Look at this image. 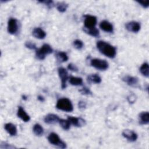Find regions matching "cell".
<instances>
[{
  "instance_id": "cell-1",
  "label": "cell",
  "mask_w": 149,
  "mask_h": 149,
  "mask_svg": "<svg viewBox=\"0 0 149 149\" xmlns=\"http://www.w3.org/2000/svg\"><path fill=\"white\" fill-rule=\"evenodd\" d=\"M97 48L98 51L106 56L113 58L116 54V49L115 47L104 41H98L97 42Z\"/></svg>"
},
{
  "instance_id": "cell-2",
  "label": "cell",
  "mask_w": 149,
  "mask_h": 149,
  "mask_svg": "<svg viewBox=\"0 0 149 149\" xmlns=\"http://www.w3.org/2000/svg\"><path fill=\"white\" fill-rule=\"evenodd\" d=\"M56 107L59 110L68 112H72L73 110V105L70 100L67 98L59 99L56 102Z\"/></svg>"
},
{
  "instance_id": "cell-3",
  "label": "cell",
  "mask_w": 149,
  "mask_h": 149,
  "mask_svg": "<svg viewBox=\"0 0 149 149\" xmlns=\"http://www.w3.org/2000/svg\"><path fill=\"white\" fill-rule=\"evenodd\" d=\"M53 52L52 47L47 44H44L40 48L36 49V56L38 59L43 60L45 59L46 55L51 54Z\"/></svg>"
},
{
  "instance_id": "cell-4",
  "label": "cell",
  "mask_w": 149,
  "mask_h": 149,
  "mask_svg": "<svg viewBox=\"0 0 149 149\" xmlns=\"http://www.w3.org/2000/svg\"><path fill=\"white\" fill-rule=\"evenodd\" d=\"M48 140L51 144L56 146L59 148H65L66 147V144L62 141L59 136L55 133H51L48 136Z\"/></svg>"
},
{
  "instance_id": "cell-5",
  "label": "cell",
  "mask_w": 149,
  "mask_h": 149,
  "mask_svg": "<svg viewBox=\"0 0 149 149\" xmlns=\"http://www.w3.org/2000/svg\"><path fill=\"white\" fill-rule=\"evenodd\" d=\"M90 65L100 70H105L108 68L109 64L107 61L104 59L95 58L93 59L90 61Z\"/></svg>"
},
{
  "instance_id": "cell-6",
  "label": "cell",
  "mask_w": 149,
  "mask_h": 149,
  "mask_svg": "<svg viewBox=\"0 0 149 149\" xmlns=\"http://www.w3.org/2000/svg\"><path fill=\"white\" fill-rule=\"evenodd\" d=\"M84 28L85 29H91L95 27V25L97 24V17L94 16L86 15L84 16Z\"/></svg>"
},
{
  "instance_id": "cell-7",
  "label": "cell",
  "mask_w": 149,
  "mask_h": 149,
  "mask_svg": "<svg viewBox=\"0 0 149 149\" xmlns=\"http://www.w3.org/2000/svg\"><path fill=\"white\" fill-rule=\"evenodd\" d=\"M58 72L59 76L61 80V87L62 89H64L66 87V81L69 79L68 73L66 69L62 67L59 68Z\"/></svg>"
},
{
  "instance_id": "cell-8",
  "label": "cell",
  "mask_w": 149,
  "mask_h": 149,
  "mask_svg": "<svg viewBox=\"0 0 149 149\" xmlns=\"http://www.w3.org/2000/svg\"><path fill=\"white\" fill-rule=\"evenodd\" d=\"M8 31L11 34H15L18 30V22L15 18H10L8 22Z\"/></svg>"
},
{
  "instance_id": "cell-9",
  "label": "cell",
  "mask_w": 149,
  "mask_h": 149,
  "mask_svg": "<svg viewBox=\"0 0 149 149\" xmlns=\"http://www.w3.org/2000/svg\"><path fill=\"white\" fill-rule=\"evenodd\" d=\"M122 136L130 142L135 141L137 139V133L134 131L129 129L124 130L122 132Z\"/></svg>"
},
{
  "instance_id": "cell-10",
  "label": "cell",
  "mask_w": 149,
  "mask_h": 149,
  "mask_svg": "<svg viewBox=\"0 0 149 149\" xmlns=\"http://www.w3.org/2000/svg\"><path fill=\"white\" fill-rule=\"evenodd\" d=\"M125 27L129 31L137 33L140 30V24L137 22L132 21L127 22L125 24Z\"/></svg>"
},
{
  "instance_id": "cell-11",
  "label": "cell",
  "mask_w": 149,
  "mask_h": 149,
  "mask_svg": "<svg viewBox=\"0 0 149 149\" xmlns=\"http://www.w3.org/2000/svg\"><path fill=\"white\" fill-rule=\"evenodd\" d=\"M68 120L70 122L71 125H73L76 127H81L86 125V121L81 118H76L73 116H68Z\"/></svg>"
},
{
  "instance_id": "cell-12",
  "label": "cell",
  "mask_w": 149,
  "mask_h": 149,
  "mask_svg": "<svg viewBox=\"0 0 149 149\" xmlns=\"http://www.w3.org/2000/svg\"><path fill=\"white\" fill-rule=\"evenodd\" d=\"M122 80L126 83H127V85L130 86H133V87L136 86L139 83L138 78L136 77L129 76V75L124 76L122 78Z\"/></svg>"
},
{
  "instance_id": "cell-13",
  "label": "cell",
  "mask_w": 149,
  "mask_h": 149,
  "mask_svg": "<svg viewBox=\"0 0 149 149\" xmlns=\"http://www.w3.org/2000/svg\"><path fill=\"white\" fill-rule=\"evenodd\" d=\"M59 118L58 115L53 113H49L46 115L44 118V122L47 124H54L55 123L59 122Z\"/></svg>"
},
{
  "instance_id": "cell-14",
  "label": "cell",
  "mask_w": 149,
  "mask_h": 149,
  "mask_svg": "<svg viewBox=\"0 0 149 149\" xmlns=\"http://www.w3.org/2000/svg\"><path fill=\"white\" fill-rule=\"evenodd\" d=\"M100 27L101 30L105 32L112 33L113 31V27L112 24L107 20H103L100 24Z\"/></svg>"
},
{
  "instance_id": "cell-15",
  "label": "cell",
  "mask_w": 149,
  "mask_h": 149,
  "mask_svg": "<svg viewBox=\"0 0 149 149\" xmlns=\"http://www.w3.org/2000/svg\"><path fill=\"white\" fill-rule=\"evenodd\" d=\"M17 116L20 118L23 121L27 122H29L30 119V116L26 113V112L24 111V109L22 107H19L18 110L17 112Z\"/></svg>"
},
{
  "instance_id": "cell-16",
  "label": "cell",
  "mask_w": 149,
  "mask_h": 149,
  "mask_svg": "<svg viewBox=\"0 0 149 149\" xmlns=\"http://www.w3.org/2000/svg\"><path fill=\"white\" fill-rule=\"evenodd\" d=\"M32 34L34 37L38 39H44L46 36V33L40 27L34 28Z\"/></svg>"
},
{
  "instance_id": "cell-17",
  "label": "cell",
  "mask_w": 149,
  "mask_h": 149,
  "mask_svg": "<svg viewBox=\"0 0 149 149\" xmlns=\"http://www.w3.org/2000/svg\"><path fill=\"white\" fill-rule=\"evenodd\" d=\"M5 129L12 136H16L17 134V128L16 126L12 123H8L5 125Z\"/></svg>"
},
{
  "instance_id": "cell-18",
  "label": "cell",
  "mask_w": 149,
  "mask_h": 149,
  "mask_svg": "<svg viewBox=\"0 0 149 149\" xmlns=\"http://www.w3.org/2000/svg\"><path fill=\"white\" fill-rule=\"evenodd\" d=\"M139 123L141 125H147L149 123L148 112H142L139 114Z\"/></svg>"
},
{
  "instance_id": "cell-19",
  "label": "cell",
  "mask_w": 149,
  "mask_h": 149,
  "mask_svg": "<svg viewBox=\"0 0 149 149\" xmlns=\"http://www.w3.org/2000/svg\"><path fill=\"white\" fill-rule=\"evenodd\" d=\"M87 80L90 83L98 84L101 82V78L97 74H91L88 75L87 77Z\"/></svg>"
},
{
  "instance_id": "cell-20",
  "label": "cell",
  "mask_w": 149,
  "mask_h": 149,
  "mask_svg": "<svg viewBox=\"0 0 149 149\" xmlns=\"http://www.w3.org/2000/svg\"><path fill=\"white\" fill-rule=\"evenodd\" d=\"M69 81L73 86H81L83 84V79L81 77L70 76L69 77Z\"/></svg>"
},
{
  "instance_id": "cell-21",
  "label": "cell",
  "mask_w": 149,
  "mask_h": 149,
  "mask_svg": "<svg viewBox=\"0 0 149 149\" xmlns=\"http://www.w3.org/2000/svg\"><path fill=\"white\" fill-rule=\"evenodd\" d=\"M33 133L37 136H41L44 133L43 127L38 123H36L34 125L33 128Z\"/></svg>"
},
{
  "instance_id": "cell-22",
  "label": "cell",
  "mask_w": 149,
  "mask_h": 149,
  "mask_svg": "<svg viewBox=\"0 0 149 149\" xmlns=\"http://www.w3.org/2000/svg\"><path fill=\"white\" fill-rule=\"evenodd\" d=\"M83 30L87 34H89V35H90V36H91L93 37H97L100 35L99 30L96 27L91 28V29H85V28H83Z\"/></svg>"
},
{
  "instance_id": "cell-23",
  "label": "cell",
  "mask_w": 149,
  "mask_h": 149,
  "mask_svg": "<svg viewBox=\"0 0 149 149\" xmlns=\"http://www.w3.org/2000/svg\"><path fill=\"white\" fill-rule=\"evenodd\" d=\"M148 63L147 62H144L142 64L140 68V73L145 77H148L149 76V70H148Z\"/></svg>"
},
{
  "instance_id": "cell-24",
  "label": "cell",
  "mask_w": 149,
  "mask_h": 149,
  "mask_svg": "<svg viewBox=\"0 0 149 149\" xmlns=\"http://www.w3.org/2000/svg\"><path fill=\"white\" fill-rule=\"evenodd\" d=\"M59 123L60 126L62 127V128L65 130H68L70 129V123L68 120V119H60L59 120Z\"/></svg>"
},
{
  "instance_id": "cell-25",
  "label": "cell",
  "mask_w": 149,
  "mask_h": 149,
  "mask_svg": "<svg viewBox=\"0 0 149 149\" xmlns=\"http://www.w3.org/2000/svg\"><path fill=\"white\" fill-rule=\"evenodd\" d=\"M56 9L57 10L61 12V13H63V12H65L67 8H68V5L64 2H58L56 5Z\"/></svg>"
},
{
  "instance_id": "cell-26",
  "label": "cell",
  "mask_w": 149,
  "mask_h": 149,
  "mask_svg": "<svg viewBox=\"0 0 149 149\" xmlns=\"http://www.w3.org/2000/svg\"><path fill=\"white\" fill-rule=\"evenodd\" d=\"M57 59L61 62H64L68 60V56L66 53L64 52H59L56 54Z\"/></svg>"
},
{
  "instance_id": "cell-27",
  "label": "cell",
  "mask_w": 149,
  "mask_h": 149,
  "mask_svg": "<svg viewBox=\"0 0 149 149\" xmlns=\"http://www.w3.org/2000/svg\"><path fill=\"white\" fill-rule=\"evenodd\" d=\"M73 46L77 49H81L83 47V42L80 40L77 39L73 41Z\"/></svg>"
},
{
  "instance_id": "cell-28",
  "label": "cell",
  "mask_w": 149,
  "mask_h": 149,
  "mask_svg": "<svg viewBox=\"0 0 149 149\" xmlns=\"http://www.w3.org/2000/svg\"><path fill=\"white\" fill-rule=\"evenodd\" d=\"M25 46L26 48L30 49H37V47L36 45V44L31 41H27L25 43Z\"/></svg>"
},
{
  "instance_id": "cell-29",
  "label": "cell",
  "mask_w": 149,
  "mask_h": 149,
  "mask_svg": "<svg viewBox=\"0 0 149 149\" xmlns=\"http://www.w3.org/2000/svg\"><path fill=\"white\" fill-rule=\"evenodd\" d=\"M79 91L82 94H84V95H91L92 94L91 90L88 88H87L86 87H84L83 88L80 90Z\"/></svg>"
},
{
  "instance_id": "cell-30",
  "label": "cell",
  "mask_w": 149,
  "mask_h": 149,
  "mask_svg": "<svg viewBox=\"0 0 149 149\" xmlns=\"http://www.w3.org/2000/svg\"><path fill=\"white\" fill-rule=\"evenodd\" d=\"M137 2L139 3L141 6H142L144 8H147L149 6V1H137Z\"/></svg>"
},
{
  "instance_id": "cell-31",
  "label": "cell",
  "mask_w": 149,
  "mask_h": 149,
  "mask_svg": "<svg viewBox=\"0 0 149 149\" xmlns=\"http://www.w3.org/2000/svg\"><path fill=\"white\" fill-rule=\"evenodd\" d=\"M41 3H45L49 8H52V6H54V2L52 1L51 0H47V1H39Z\"/></svg>"
},
{
  "instance_id": "cell-32",
  "label": "cell",
  "mask_w": 149,
  "mask_h": 149,
  "mask_svg": "<svg viewBox=\"0 0 149 149\" xmlns=\"http://www.w3.org/2000/svg\"><path fill=\"white\" fill-rule=\"evenodd\" d=\"M68 69L73 72H77L78 70V68H77V66L73 63H69L68 66Z\"/></svg>"
},
{
  "instance_id": "cell-33",
  "label": "cell",
  "mask_w": 149,
  "mask_h": 149,
  "mask_svg": "<svg viewBox=\"0 0 149 149\" xmlns=\"http://www.w3.org/2000/svg\"><path fill=\"white\" fill-rule=\"evenodd\" d=\"M78 107L80 109H84L86 107V103L83 101H80L78 102Z\"/></svg>"
},
{
  "instance_id": "cell-34",
  "label": "cell",
  "mask_w": 149,
  "mask_h": 149,
  "mask_svg": "<svg viewBox=\"0 0 149 149\" xmlns=\"http://www.w3.org/2000/svg\"><path fill=\"white\" fill-rule=\"evenodd\" d=\"M1 148H15L14 146H10L9 144H6V143H4V144L2 143L1 144Z\"/></svg>"
},
{
  "instance_id": "cell-35",
  "label": "cell",
  "mask_w": 149,
  "mask_h": 149,
  "mask_svg": "<svg viewBox=\"0 0 149 149\" xmlns=\"http://www.w3.org/2000/svg\"><path fill=\"white\" fill-rule=\"evenodd\" d=\"M127 100L130 103H133L135 101V97L134 95H133V97L132 95H130L127 97Z\"/></svg>"
},
{
  "instance_id": "cell-36",
  "label": "cell",
  "mask_w": 149,
  "mask_h": 149,
  "mask_svg": "<svg viewBox=\"0 0 149 149\" xmlns=\"http://www.w3.org/2000/svg\"><path fill=\"white\" fill-rule=\"evenodd\" d=\"M38 100L41 102H43L44 101V98L41 95H38Z\"/></svg>"
}]
</instances>
